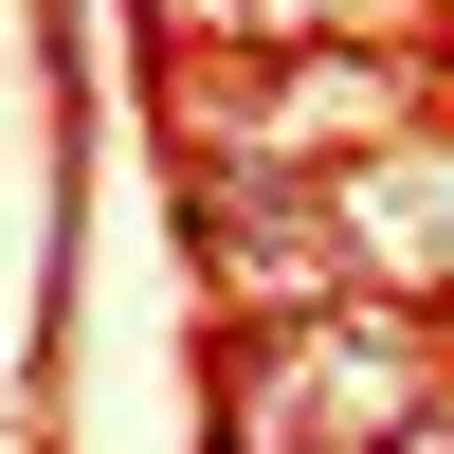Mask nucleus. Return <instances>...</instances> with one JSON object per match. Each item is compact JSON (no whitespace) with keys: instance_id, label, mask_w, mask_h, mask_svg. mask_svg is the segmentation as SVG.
<instances>
[{"instance_id":"1","label":"nucleus","mask_w":454,"mask_h":454,"mask_svg":"<svg viewBox=\"0 0 454 454\" xmlns=\"http://www.w3.org/2000/svg\"><path fill=\"white\" fill-rule=\"evenodd\" d=\"M400 145H436V73L419 55H273V73L182 109L200 182H346V164H400Z\"/></svg>"},{"instance_id":"2","label":"nucleus","mask_w":454,"mask_h":454,"mask_svg":"<svg viewBox=\"0 0 454 454\" xmlns=\"http://www.w3.org/2000/svg\"><path fill=\"white\" fill-rule=\"evenodd\" d=\"M436 400H454V382H436L419 309H364V291L237 346V436H254V454H400Z\"/></svg>"},{"instance_id":"3","label":"nucleus","mask_w":454,"mask_h":454,"mask_svg":"<svg viewBox=\"0 0 454 454\" xmlns=\"http://www.w3.org/2000/svg\"><path fill=\"white\" fill-rule=\"evenodd\" d=\"M327 273H346L364 309L454 291V128L400 145V164H346V182H327Z\"/></svg>"},{"instance_id":"4","label":"nucleus","mask_w":454,"mask_h":454,"mask_svg":"<svg viewBox=\"0 0 454 454\" xmlns=\"http://www.w3.org/2000/svg\"><path fill=\"white\" fill-rule=\"evenodd\" d=\"M419 0H164V36L200 55H400Z\"/></svg>"}]
</instances>
